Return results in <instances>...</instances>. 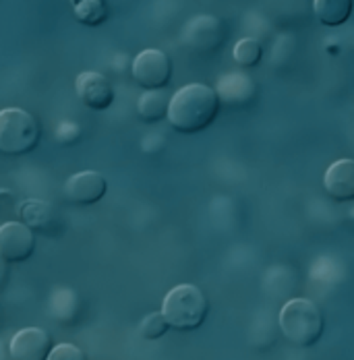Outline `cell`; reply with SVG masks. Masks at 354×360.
<instances>
[{"mask_svg": "<svg viewBox=\"0 0 354 360\" xmlns=\"http://www.w3.org/2000/svg\"><path fill=\"white\" fill-rule=\"evenodd\" d=\"M210 313L208 296L191 284H180L172 288L162 304V315L177 331H195L206 323Z\"/></svg>", "mask_w": 354, "mask_h": 360, "instance_id": "7a4b0ae2", "label": "cell"}, {"mask_svg": "<svg viewBox=\"0 0 354 360\" xmlns=\"http://www.w3.org/2000/svg\"><path fill=\"white\" fill-rule=\"evenodd\" d=\"M36 252V234L23 221L0 226V257L6 263H25Z\"/></svg>", "mask_w": 354, "mask_h": 360, "instance_id": "8992f818", "label": "cell"}, {"mask_svg": "<svg viewBox=\"0 0 354 360\" xmlns=\"http://www.w3.org/2000/svg\"><path fill=\"white\" fill-rule=\"evenodd\" d=\"M168 329H170V325L162 313H149L139 325V333L143 340H151V342L164 338Z\"/></svg>", "mask_w": 354, "mask_h": 360, "instance_id": "e0dca14e", "label": "cell"}, {"mask_svg": "<svg viewBox=\"0 0 354 360\" xmlns=\"http://www.w3.org/2000/svg\"><path fill=\"white\" fill-rule=\"evenodd\" d=\"M170 96L164 94V89H151L145 91L139 98L137 112L139 118L145 122H158L162 118H168V108H170Z\"/></svg>", "mask_w": 354, "mask_h": 360, "instance_id": "5bb4252c", "label": "cell"}, {"mask_svg": "<svg viewBox=\"0 0 354 360\" xmlns=\"http://www.w3.org/2000/svg\"><path fill=\"white\" fill-rule=\"evenodd\" d=\"M280 327L284 338L290 344L298 348H311L321 340L325 321L315 302L307 298H294L284 304L280 313Z\"/></svg>", "mask_w": 354, "mask_h": 360, "instance_id": "3957f363", "label": "cell"}, {"mask_svg": "<svg viewBox=\"0 0 354 360\" xmlns=\"http://www.w3.org/2000/svg\"><path fill=\"white\" fill-rule=\"evenodd\" d=\"M54 348L52 335L42 327H25L17 331L8 344L13 360H48Z\"/></svg>", "mask_w": 354, "mask_h": 360, "instance_id": "52a82bcc", "label": "cell"}, {"mask_svg": "<svg viewBox=\"0 0 354 360\" xmlns=\"http://www.w3.org/2000/svg\"><path fill=\"white\" fill-rule=\"evenodd\" d=\"M313 11L323 25L338 27L350 19L353 0H313Z\"/></svg>", "mask_w": 354, "mask_h": 360, "instance_id": "4fadbf2b", "label": "cell"}, {"mask_svg": "<svg viewBox=\"0 0 354 360\" xmlns=\"http://www.w3.org/2000/svg\"><path fill=\"white\" fill-rule=\"evenodd\" d=\"M75 89L79 100L91 110H108L114 102V87L100 72L87 71L77 75Z\"/></svg>", "mask_w": 354, "mask_h": 360, "instance_id": "8fae6325", "label": "cell"}, {"mask_svg": "<svg viewBox=\"0 0 354 360\" xmlns=\"http://www.w3.org/2000/svg\"><path fill=\"white\" fill-rule=\"evenodd\" d=\"M75 19L81 25L98 27L108 19V6L104 0H79L75 2Z\"/></svg>", "mask_w": 354, "mask_h": 360, "instance_id": "9a60e30c", "label": "cell"}, {"mask_svg": "<svg viewBox=\"0 0 354 360\" xmlns=\"http://www.w3.org/2000/svg\"><path fill=\"white\" fill-rule=\"evenodd\" d=\"M106 179L94 170L72 174L65 184V197L72 205H94L106 197Z\"/></svg>", "mask_w": 354, "mask_h": 360, "instance_id": "9c48e42d", "label": "cell"}, {"mask_svg": "<svg viewBox=\"0 0 354 360\" xmlns=\"http://www.w3.org/2000/svg\"><path fill=\"white\" fill-rule=\"evenodd\" d=\"M182 41L199 52L215 50L224 44V25L212 15H199L184 25Z\"/></svg>", "mask_w": 354, "mask_h": 360, "instance_id": "30bf717a", "label": "cell"}, {"mask_svg": "<svg viewBox=\"0 0 354 360\" xmlns=\"http://www.w3.org/2000/svg\"><path fill=\"white\" fill-rule=\"evenodd\" d=\"M217 112H220V96L208 85L193 83L178 89L172 96L168 120L178 133L195 135L212 124Z\"/></svg>", "mask_w": 354, "mask_h": 360, "instance_id": "6da1fadb", "label": "cell"}, {"mask_svg": "<svg viewBox=\"0 0 354 360\" xmlns=\"http://www.w3.org/2000/svg\"><path fill=\"white\" fill-rule=\"evenodd\" d=\"M133 79L145 91L164 89L172 79V63L166 52L149 48L133 60Z\"/></svg>", "mask_w": 354, "mask_h": 360, "instance_id": "5b68a950", "label": "cell"}, {"mask_svg": "<svg viewBox=\"0 0 354 360\" xmlns=\"http://www.w3.org/2000/svg\"><path fill=\"white\" fill-rule=\"evenodd\" d=\"M75 2H79V0H72V4H75Z\"/></svg>", "mask_w": 354, "mask_h": 360, "instance_id": "44dd1931", "label": "cell"}, {"mask_svg": "<svg viewBox=\"0 0 354 360\" xmlns=\"http://www.w3.org/2000/svg\"><path fill=\"white\" fill-rule=\"evenodd\" d=\"M19 214V205L17 199L11 191H0V216H8V214Z\"/></svg>", "mask_w": 354, "mask_h": 360, "instance_id": "d6986e66", "label": "cell"}, {"mask_svg": "<svg viewBox=\"0 0 354 360\" xmlns=\"http://www.w3.org/2000/svg\"><path fill=\"white\" fill-rule=\"evenodd\" d=\"M261 54H263V50H261L259 41H255L251 37H245V39L236 41V46L232 48V58L239 65H243V67H255V65H259Z\"/></svg>", "mask_w": 354, "mask_h": 360, "instance_id": "2e32d148", "label": "cell"}, {"mask_svg": "<svg viewBox=\"0 0 354 360\" xmlns=\"http://www.w3.org/2000/svg\"><path fill=\"white\" fill-rule=\"evenodd\" d=\"M323 186L327 195L338 203L354 201V160L334 162L325 172Z\"/></svg>", "mask_w": 354, "mask_h": 360, "instance_id": "7c38bea8", "label": "cell"}, {"mask_svg": "<svg viewBox=\"0 0 354 360\" xmlns=\"http://www.w3.org/2000/svg\"><path fill=\"white\" fill-rule=\"evenodd\" d=\"M19 217L34 234L56 236L65 230L63 217L56 212V207L46 201H39V199L23 201L19 205Z\"/></svg>", "mask_w": 354, "mask_h": 360, "instance_id": "ba28073f", "label": "cell"}, {"mask_svg": "<svg viewBox=\"0 0 354 360\" xmlns=\"http://www.w3.org/2000/svg\"><path fill=\"white\" fill-rule=\"evenodd\" d=\"M6 280H8V263L0 257V290L4 288Z\"/></svg>", "mask_w": 354, "mask_h": 360, "instance_id": "ffe728a7", "label": "cell"}, {"mask_svg": "<svg viewBox=\"0 0 354 360\" xmlns=\"http://www.w3.org/2000/svg\"><path fill=\"white\" fill-rule=\"evenodd\" d=\"M42 129L36 116L19 108L0 110V153L23 155L39 143Z\"/></svg>", "mask_w": 354, "mask_h": 360, "instance_id": "277c9868", "label": "cell"}, {"mask_svg": "<svg viewBox=\"0 0 354 360\" xmlns=\"http://www.w3.org/2000/svg\"><path fill=\"white\" fill-rule=\"evenodd\" d=\"M48 360H87L85 352L75 344H58L52 348Z\"/></svg>", "mask_w": 354, "mask_h": 360, "instance_id": "ac0fdd59", "label": "cell"}]
</instances>
